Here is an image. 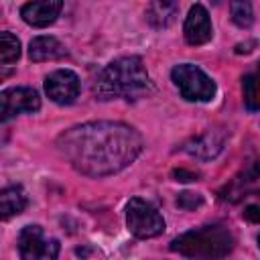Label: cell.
Masks as SVG:
<instances>
[{
  "label": "cell",
  "mask_w": 260,
  "mask_h": 260,
  "mask_svg": "<svg viewBox=\"0 0 260 260\" xmlns=\"http://www.w3.org/2000/svg\"><path fill=\"white\" fill-rule=\"evenodd\" d=\"M28 57L37 63L41 61H57L67 57V49L55 37H35L28 45Z\"/></svg>",
  "instance_id": "obj_12"
},
{
  "label": "cell",
  "mask_w": 260,
  "mask_h": 260,
  "mask_svg": "<svg viewBox=\"0 0 260 260\" xmlns=\"http://www.w3.org/2000/svg\"><path fill=\"white\" fill-rule=\"evenodd\" d=\"M45 91L55 104H73L79 95V77L69 69H57L45 79Z\"/></svg>",
  "instance_id": "obj_8"
},
{
  "label": "cell",
  "mask_w": 260,
  "mask_h": 260,
  "mask_svg": "<svg viewBox=\"0 0 260 260\" xmlns=\"http://www.w3.org/2000/svg\"><path fill=\"white\" fill-rule=\"evenodd\" d=\"M142 136L124 122H85L57 138L59 154L81 175L106 177L126 169L142 152Z\"/></svg>",
  "instance_id": "obj_1"
},
{
  "label": "cell",
  "mask_w": 260,
  "mask_h": 260,
  "mask_svg": "<svg viewBox=\"0 0 260 260\" xmlns=\"http://www.w3.org/2000/svg\"><path fill=\"white\" fill-rule=\"evenodd\" d=\"M61 8H63V2L59 0H37V2H26L20 8V16L26 24L43 28L57 20Z\"/></svg>",
  "instance_id": "obj_10"
},
{
  "label": "cell",
  "mask_w": 260,
  "mask_h": 260,
  "mask_svg": "<svg viewBox=\"0 0 260 260\" xmlns=\"http://www.w3.org/2000/svg\"><path fill=\"white\" fill-rule=\"evenodd\" d=\"M173 175H175V177H177V181H193V179H195V177H197V175H195V173H187V171H185V169H179V171H175V173H173Z\"/></svg>",
  "instance_id": "obj_20"
},
{
  "label": "cell",
  "mask_w": 260,
  "mask_h": 260,
  "mask_svg": "<svg viewBox=\"0 0 260 260\" xmlns=\"http://www.w3.org/2000/svg\"><path fill=\"white\" fill-rule=\"evenodd\" d=\"M26 207V195L20 185H10L2 189L0 193V215L2 219H8L12 215H18Z\"/></svg>",
  "instance_id": "obj_14"
},
{
  "label": "cell",
  "mask_w": 260,
  "mask_h": 260,
  "mask_svg": "<svg viewBox=\"0 0 260 260\" xmlns=\"http://www.w3.org/2000/svg\"><path fill=\"white\" fill-rule=\"evenodd\" d=\"M203 203V199H201V195H197V193H181L179 195V199H177V205L181 207V209H195V207H199Z\"/></svg>",
  "instance_id": "obj_18"
},
{
  "label": "cell",
  "mask_w": 260,
  "mask_h": 260,
  "mask_svg": "<svg viewBox=\"0 0 260 260\" xmlns=\"http://www.w3.org/2000/svg\"><path fill=\"white\" fill-rule=\"evenodd\" d=\"M244 85V104L250 112L260 110V67L254 73H248L242 81Z\"/></svg>",
  "instance_id": "obj_15"
},
{
  "label": "cell",
  "mask_w": 260,
  "mask_h": 260,
  "mask_svg": "<svg viewBox=\"0 0 260 260\" xmlns=\"http://www.w3.org/2000/svg\"><path fill=\"white\" fill-rule=\"evenodd\" d=\"M171 250L193 260H219L234 250V236L221 223L201 225L175 238Z\"/></svg>",
  "instance_id": "obj_3"
},
{
  "label": "cell",
  "mask_w": 260,
  "mask_h": 260,
  "mask_svg": "<svg viewBox=\"0 0 260 260\" xmlns=\"http://www.w3.org/2000/svg\"><path fill=\"white\" fill-rule=\"evenodd\" d=\"M2 104V122H8L10 118L26 112L32 114L41 108V98L32 87H10L0 93Z\"/></svg>",
  "instance_id": "obj_7"
},
{
  "label": "cell",
  "mask_w": 260,
  "mask_h": 260,
  "mask_svg": "<svg viewBox=\"0 0 260 260\" xmlns=\"http://www.w3.org/2000/svg\"><path fill=\"white\" fill-rule=\"evenodd\" d=\"M126 225L132 236L146 240L162 234L165 219L154 205H150L140 197H132L126 205Z\"/></svg>",
  "instance_id": "obj_5"
},
{
  "label": "cell",
  "mask_w": 260,
  "mask_h": 260,
  "mask_svg": "<svg viewBox=\"0 0 260 260\" xmlns=\"http://www.w3.org/2000/svg\"><path fill=\"white\" fill-rule=\"evenodd\" d=\"M18 254L20 260H57L59 242L47 238L41 225H26L18 234Z\"/></svg>",
  "instance_id": "obj_6"
},
{
  "label": "cell",
  "mask_w": 260,
  "mask_h": 260,
  "mask_svg": "<svg viewBox=\"0 0 260 260\" xmlns=\"http://www.w3.org/2000/svg\"><path fill=\"white\" fill-rule=\"evenodd\" d=\"M152 81L140 57H120L106 65L95 79L93 91L100 100H126L136 102L152 93Z\"/></svg>",
  "instance_id": "obj_2"
},
{
  "label": "cell",
  "mask_w": 260,
  "mask_h": 260,
  "mask_svg": "<svg viewBox=\"0 0 260 260\" xmlns=\"http://www.w3.org/2000/svg\"><path fill=\"white\" fill-rule=\"evenodd\" d=\"M244 217L258 223V221H260V205H248L246 211H244Z\"/></svg>",
  "instance_id": "obj_19"
},
{
  "label": "cell",
  "mask_w": 260,
  "mask_h": 260,
  "mask_svg": "<svg viewBox=\"0 0 260 260\" xmlns=\"http://www.w3.org/2000/svg\"><path fill=\"white\" fill-rule=\"evenodd\" d=\"M258 246H260V236H258Z\"/></svg>",
  "instance_id": "obj_21"
},
{
  "label": "cell",
  "mask_w": 260,
  "mask_h": 260,
  "mask_svg": "<svg viewBox=\"0 0 260 260\" xmlns=\"http://www.w3.org/2000/svg\"><path fill=\"white\" fill-rule=\"evenodd\" d=\"M230 12H232V20L242 28H248L254 22V10L250 2H232Z\"/></svg>",
  "instance_id": "obj_17"
},
{
  "label": "cell",
  "mask_w": 260,
  "mask_h": 260,
  "mask_svg": "<svg viewBox=\"0 0 260 260\" xmlns=\"http://www.w3.org/2000/svg\"><path fill=\"white\" fill-rule=\"evenodd\" d=\"M171 77L179 87L181 95L189 102H209L215 95L213 79L197 65L181 63L171 71Z\"/></svg>",
  "instance_id": "obj_4"
},
{
  "label": "cell",
  "mask_w": 260,
  "mask_h": 260,
  "mask_svg": "<svg viewBox=\"0 0 260 260\" xmlns=\"http://www.w3.org/2000/svg\"><path fill=\"white\" fill-rule=\"evenodd\" d=\"M183 32H185V41L193 47L205 45L207 41H211L213 28H211L209 12L205 10L203 4H193L191 6V10L187 14V20H185V26H183Z\"/></svg>",
  "instance_id": "obj_9"
},
{
  "label": "cell",
  "mask_w": 260,
  "mask_h": 260,
  "mask_svg": "<svg viewBox=\"0 0 260 260\" xmlns=\"http://www.w3.org/2000/svg\"><path fill=\"white\" fill-rule=\"evenodd\" d=\"M223 142H225V132H221V130H207V132L191 138L189 142H185L183 150L189 152L195 158L209 160V158L219 154V150L223 148Z\"/></svg>",
  "instance_id": "obj_11"
},
{
  "label": "cell",
  "mask_w": 260,
  "mask_h": 260,
  "mask_svg": "<svg viewBox=\"0 0 260 260\" xmlns=\"http://www.w3.org/2000/svg\"><path fill=\"white\" fill-rule=\"evenodd\" d=\"M20 57V41L8 30L0 32V63L10 65Z\"/></svg>",
  "instance_id": "obj_16"
},
{
  "label": "cell",
  "mask_w": 260,
  "mask_h": 260,
  "mask_svg": "<svg viewBox=\"0 0 260 260\" xmlns=\"http://www.w3.org/2000/svg\"><path fill=\"white\" fill-rule=\"evenodd\" d=\"M179 14V4L177 2H165V0H156L150 2L146 6V20L154 26V28H167L175 22Z\"/></svg>",
  "instance_id": "obj_13"
}]
</instances>
